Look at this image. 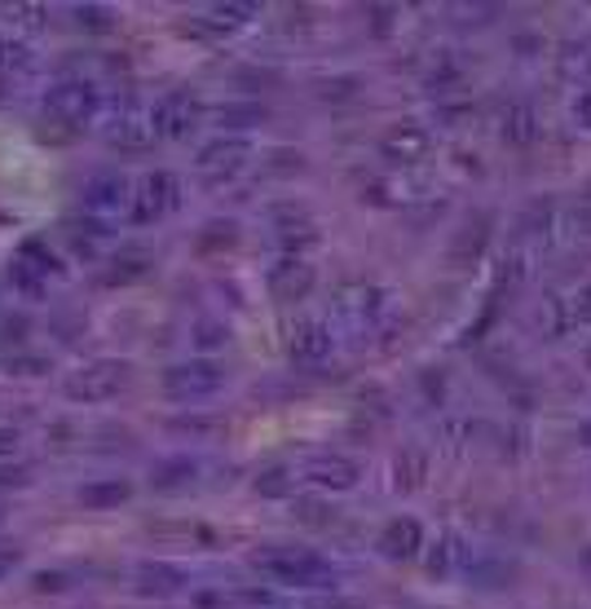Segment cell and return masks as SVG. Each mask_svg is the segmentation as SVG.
Here are the masks:
<instances>
[{"label":"cell","instance_id":"obj_22","mask_svg":"<svg viewBox=\"0 0 591 609\" xmlns=\"http://www.w3.org/2000/svg\"><path fill=\"white\" fill-rule=\"evenodd\" d=\"M194 481H199V464L190 455H168L151 468V491H159V495H181Z\"/></svg>","mask_w":591,"mask_h":609},{"label":"cell","instance_id":"obj_41","mask_svg":"<svg viewBox=\"0 0 591 609\" xmlns=\"http://www.w3.org/2000/svg\"><path fill=\"white\" fill-rule=\"evenodd\" d=\"M19 450H23V433L10 429V424H0V459H10V455H19Z\"/></svg>","mask_w":591,"mask_h":609},{"label":"cell","instance_id":"obj_35","mask_svg":"<svg viewBox=\"0 0 591 609\" xmlns=\"http://www.w3.org/2000/svg\"><path fill=\"white\" fill-rule=\"evenodd\" d=\"M292 513H296L305 526H331V522H335V508H327V504H322V500H314V495L296 500V504H292Z\"/></svg>","mask_w":591,"mask_h":609},{"label":"cell","instance_id":"obj_21","mask_svg":"<svg viewBox=\"0 0 591 609\" xmlns=\"http://www.w3.org/2000/svg\"><path fill=\"white\" fill-rule=\"evenodd\" d=\"M133 500V481L125 477H97V481H84L75 491V504L80 508H93V513H110Z\"/></svg>","mask_w":591,"mask_h":609},{"label":"cell","instance_id":"obj_2","mask_svg":"<svg viewBox=\"0 0 591 609\" xmlns=\"http://www.w3.org/2000/svg\"><path fill=\"white\" fill-rule=\"evenodd\" d=\"M102 115V89L84 75H71V80H58L49 84L45 93V119L67 133H84L93 119Z\"/></svg>","mask_w":591,"mask_h":609},{"label":"cell","instance_id":"obj_34","mask_svg":"<svg viewBox=\"0 0 591 609\" xmlns=\"http://www.w3.org/2000/svg\"><path fill=\"white\" fill-rule=\"evenodd\" d=\"M560 71L578 75V80H591V45H565L560 49Z\"/></svg>","mask_w":591,"mask_h":609},{"label":"cell","instance_id":"obj_43","mask_svg":"<svg viewBox=\"0 0 591 609\" xmlns=\"http://www.w3.org/2000/svg\"><path fill=\"white\" fill-rule=\"evenodd\" d=\"M14 14H19V23H27V27H40V23H45V19H40V14H45V5H19Z\"/></svg>","mask_w":591,"mask_h":609},{"label":"cell","instance_id":"obj_1","mask_svg":"<svg viewBox=\"0 0 591 609\" xmlns=\"http://www.w3.org/2000/svg\"><path fill=\"white\" fill-rule=\"evenodd\" d=\"M248 565L261 578L283 583V587H327L335 578L331 561H322L314 548H300V543H265L248 557Z\"/></svg>","mask_w":591,"mask_h":609},{"label":"cell","instance_id":"obj_10","mask_svg":"<svg viewBox=\"0 0 591 609\" xmlns=\"http://www.w3.org/2000/svg\"><path fill=\"white\" fill-rule=\"evenodd\" d=\"M331 353H335V331H331V323H322V318H305V323L292 327L287 358H292V367H296V372H318Z\"/></svg>","mask_w":591,"mask_h":609},{"label":"cell","instance_id":"obj_45","mask_svg":"<svg viewBox=\"0 0 591 609\" xmlns=\"http://www.w3.org/2000/svg\"><path fill=\"white\" fill-rule=\"evenodd\" d=\"M582 358H587V367H591V340H587V353H582Z\"/></svg>","mask_w":591,"mask_h":609},{"label":"cell","instance_id":"obj_8","mask_svg":"<svg viewBox=\"0 0 591 609\" xmlns=\"http://www.w3.org/2000/svg\"><path fill=\"white\" fill-rule=\"evenodd\" d=\"M80 203H84V212H88V216L110 221V216H120V212H129V208H133V186H129V177H125V173L102 168V173L84 177V186H80Z\"/></svg>","mask_w":591,"mask_h":609},{"label":"cell","instance_id":"obj_28","mask_svg":"<svg viewBox=\"0 0 591 609\" xmlns=\"http://www.w3.org/2000/svg\"><path fill=\"white\" fill-rule=\"evenodd\" d=\"M36 67L32 49L14 36H0V80H14V75H27Z\"/></svg>","mask_w":591,"mask_h":609},{"label":"cell","instance_id":"obj_27","mask_svg":"<svg viewBox=\"0 0 591 609\" xmlns=\"http://www.w3.org/2000/svg\"><path fill=\"white\" fill-rule=\"evenodd\" d=\"M314 97L318 102H353V97H363V75H322L314 80Z\"/></svg>","mask_w":591,"mask_h":609},{"label":"cell","instance_id":"obj_38","mask_svg":"<svg viewBox=\"0 0 591 609\" xmlns=\"http://www.w3.org/2000/svg\"><path fill=\"white\" fill-rule=\"evenodd\" d=\"M36 477H32V464H0V485H32Z\"/></svg>","mask_w":591,"mask_h":609},{"label":"cell","instance_id":"obj_36","mask_svg":"<svg viewBox=\"0 0 591 609\" xmlns=\"http://www.w3.org/2000/svg\"><path fill=\"white\" fill-rule=\"evenodd\" d=\"M45 367H49V362L36 358V353H19V358L10 353V358H5V372H10V376H14V372H19V376H45Z\"/></svg>","mask_w":591,"mask_h":609},{"label":"cell","instance_id":"obj_17","mask_svg":"<svg viewBox=\"0 0 591 609\" xmlns=\"http://www.w3.org/2000/svg\"><path fill=\"white\" fill-rule=\"evenodd\" d=\"M274 243L283 248V257H305L318 243V221L309 212H274Z\"/></svg>","mask_w":591,"mask_h":609},{"label":"cell","instance_id":"obj_29","mask_svg":"<svg viewBox=\"0 0 591 609\" xmlns=\"http://www.w3.org/2000/svg\"><path fill=\"white\" fill-rule=\"evenodd\" d=\"M216 125L221 129H252V125H265V106L257 102H229L216 110Z\"/></svg>","mask_w":591,"mask_h":609},{"label":"cell","instance_id":"obj_20","mask_svg":"<svg viewBox=\"0 0 591 609\" xmlns=\"http://www.w3.org/2000/svg\"><path fill=\"white\" fill-rule=\"evenodd\" d=\"M380 557H389V561H411V557H419V548H424V526L415 522V517H393L385 530H380Z\"/></svg>","mask_w":591,"mask_h":609},{"label":"cell","instance_id":"obj_16","mask_svg":"<svg viewBox=\"0 0 591 609\" xmlns=\"http://www.w3.org/2000/svg\"><path fill=\"white\" fill-rule=\"evenodd\" d=\"M539 133H543V125H539V110L530 106V102H508L504 110H499V138L512 147V151H530L534 142H539Z\"/></svg>","mask_w":591,"mask_h":609},{"label":"cell","instance_id":"obj_25","mask_svg":"<svg viewBox=\"0 0 591 609\" xmlns=\"http://www.w3.org/2000/svg\"><path fill=\"white\" fill-rule=\"evenodd\" d=\"M10 283H14V292L27 296V301H45V292H49V274H45L36 261H27L23 253L10 261Z\"/></svg>","mask_w":591,"mask_h":609},{"label":"cell","instance_id":"obj_42","mask_svg":"<svg viewBox=\"0 0 591 609\" xmlns=\"http://www.w3.org/2000/svg\"><path fill=\"white\" fill-rule=\"evenodd\" d=\"M574 225H578L582 234H591V190H587V195L574 203Z\"/></svg>","mask_w":591,"mask_h":609},{"label":"cell","instance_id":"obj_15","mask_svg":"<svg viewBox=\"0 0 591 609\" xmlns=\"http://www.w3.org/2000/svg\"><path fill=\"white\" fill-rule=\"evenodd\" d=\"M129 583L146 600H173V596L186 592V570H177L168 561H142V565H133V578Z\"/></svg>","mask_w":591,"mask_h":609},{"label":"cell","instance_id":"obj_32","mask_svg":"<svg viewBox=\"0 0 591 609\" xmlns=\"http://www.w3.org/2000/svg\"><path fill=\"white\" fill-rule=\"evenodd\" d=\"M71 19H75V27H84V32H110L115 23H120L110 5H75Z\"/></svg>","mask_w":591,"mask_h":609},{"label":"cell","instance_id":"obj_31","mask_svg":"<svg viewBox=\"0 0 591 609\" xmlns=\"http://www.w3.org/2000/svg\"><path fill=\"white\" fill-rule=\"evenodd\" d=\"M292 481H296V472L283 468V464H274V468H265L252 485H257V495H265V500H283V495H292Z\"/></svg>","mask_w":591,"mask_h":609},{"label":"cell","instance_id":"obj_47","mask_svg":"<svg viewBox=\"0 0 591 609\" xmlns=\"http://www.w3.org/2000/svg\"><path fill=\"white\" fill-rule=\"evenodd\" d=\"M0 522H5V504H0Z\"/></svg>","mask_w":591,"mask_h":609},{"label":"cell","instance_id":"obj_13","mask_svg":"<svg viewBox=\"0 0 591 609\" xmlns=\"http://www.w3.org/2000/svg\"><path fill=\"white\" fill-rule=\"evenodd\" d=\"M314 283H318V270L305 257H283L265 274V288H270L274 301H305L314 292Z\"/></svg>","mask_w":591,"mask_h":609},{"label":"cell","instance_id":"obj_46","mask_svg":"<svg viewBox=\"0 0 591 609\" xmlns=\"http://www.w3.org/2000/svg\"><path fill=\"white\" fill-rule=\"evenodd\" d=\"M5 89H10V80H0V97H5Z\"/></svg>","mask_w":591,"mask_h":609},{"label":"cell","instance_id":"obj_14","mask_svg":"<svg viewBox=\"0 0 591 609\" xmlns=\"http://www.w3.org/2000/svg\"><path fill=\"white\" fill-rule=\"evenodd\" d=\"M248 155H252L248 138H234V133H229V138L203 142L199 155H194V168L208 173V177H229V173H239V168L248 164Z\"/></svg>","mask_w":591,"mask_h":609},{"label":"cell","instance_id":"obj_4","mask_svg":"<svg viewBox=\"0 0 591 609\" xmlns=\"http://www.w3.org/2000/svg\"><path fill=\"white\" fill-rule=\"evenodd\" d=\"M229 372L221 367L216 358H186V362H173V367L159 376V389L168 402H208L225 389Z\"/></svg>","mask_w":591,"mask_h":609},{"label":"cell","instance_id":"obj_5","mask_svg":"<svg viewBox=\"0 0 591 609\" xmlns=\"http://www.w3.org/2000/svg\"><path fill=\"white\" fill-rule=\"evenodd\" d=\"M385 305H389L385 288H376V283H344L331 296V323L344 327V331H371L385 318Z\"/></svg>","mask_w":591,"mask_h":609},{"label":"cell","instance_id":"obj_30","mask_svg":"<svg viewBox=\"0 0 591 609\" xmlns=\"http://www.w3.org/2000/svg\"><path fill=\"white\" fill-rule=\"evenodd\" d=\"M534 323H539V331L552 336V340L569 336V323H565V296H547V301L534 309Z\"/></svg>","mask_w":591,"mask_h":609},{"label":"cell","instance_id":"obj_33","mask_svg":"<svg viewBox=\"0 0 591 609\" xmlns=\"http://www.w3.org/2000/svg\"><path fill=\"white\" fill-rule=\"evenodd\" d=\"M565 323H569V331L591 327V283H582L574 296H565Z\"/></svg>","mask_w":591,"mask_h":609},{"label":"cell","instance_id":"obj_26","mask_svg":"<svg viewBox=\"0 0 591 609\" xmlns=\"http://www.w3.org/2000/svg\"><path fill=\"white\" fill-rule=\"evenodd\" d=\"M151 270V253L142 248H125V253H115L110 257V270H106V283H133Z\"/></svg>","mask_w":591,"mask_h":609},{"label":"cell","instance_id":"obj_18","mask_svg":"<svg viewBox=\"0 0 591 609\" xmlns=\"http://www.w3.org/2000/svg\"><path fill=\"white\" fill-rule=\"evenodd\" d=\"M468 561H472V548H468V539L454 535V530H441V535L428 543V574H433V578H454V574L468 570Z\"/></svg>","mask_w":591,"mask_h":609},{"label":"cell","instance_id":"obj_44","mask_svg":"<svg viewBox=\"0 0 591 609\" xmlns=\"http://www.w3.org/2000/svg\"><path fill=\"white\" fill-rule=\"evenodd\" d=\"M582 570H587V578H591V548L582 552Z\"/></svg>","mask_w":591,"mask_h":609},{"label":"cell","instance_id":"obj_23","mask_svg":"<svg viewBox=\"0 0 591 609\" xmlns=\"http://www.w3.org/2000/svg\"><path fill=\"white\" fill-rule=\"evenodd\" d=\"M495 216L490 212H482V216H472L459 234H454V243H450V261L454 266H472V261H482V253H486V243H490V234H495V225H490Z\"/></svg>","mask_w":591,"mask_h":609},{"label":"cell","instance_id":"obj_40","mask_svg":"<svg viewBox=\"0 0 591 609\" xmlns=\"http://www.w3.org/2000/svg\"><path fill=\"white\" fill-rule=\"evenodd\" d=\"M19 561H23V548L19 543H0V578H10L19 570Z\"/></svg>","mask_w":591,"mask_h":609},{"label":"cell","instance_id":"obj_37","mask_svg":"<svg viewBox=\"0 0 591 609\" xmlns=\"http://www.w3.org/2000/svg\"><path fill=\"white\" fill-rule=\"evenodd\" d=\"M225 340H229V327H225V323H212V318L199 323V331H194V344H199V349H221Z\"/></svg>","mask_w":591,"mask_h":609},{"label":"cell","instance_id":"obj_3","mask_svg":"<svg viewBox=\"0 0 591 609\" xmlns=\"http://www.w3.org/2000/svg\"><path fill=\"white\" fill-rule=\"evenodd\" d=\"M129 380H133V362H125V358H97V362L75 367L62 380V394H67V402L97 407V402H110L115 394H125Z\"/></svg>","mask_w":591,"mask_h":609},{"label":"cell","instance_id":"obj_19","mask_svg":"<svg viewBox=\"0 0 591 609\" xmlns=\"http://www.w3.org/2000/svg\"><path fill=\"white\" fill-rule=\"evenodd\" d=\"M534 261H539V248L512 234L508 253H504V261H499V292H508V296L521 292V288L534 279Z\"/></svg>","mask_w":591,"mask_h":609},{"label":"cell","instance_id":"obj_12","mask_svg":"<svg viewBox=\"0 0 591 609\" xmlns=\"http://www.w3.org/2000/svg\"><path fill=\"white\" fill-rule=\"evenodd\" d=\"M300 477H309L318 491H353L363 481V468L353 464L348 455H335V450H322V455H309L300 464Z\"/></svg>","mask_w":591,"mask_h":609},{"label":"cell","instance_id":"obj_6","mask_svg":"<svg viewBox=\"0 0 591 609\" xmlns=\"http://www.w3.org/2000/svg\"><path fill=\"white\" fill-rule=\"evenodd\" d=\"M177 203H181V181H177L173 173L155 168V173H146V177L133 186V208H129V216H133V225H155V221H164Z\"/></svg>","mask_w":591,"mask_h":609},{"label":"cell","instance_id":"obj_11","mask_svg":"<svg viewBox=\"0 0 591 609\" xmlns=\"http://www.w3.org/2000/svg\"><path fill=\"white\" fill-rule=\"evenodd\" d=\"M428 151H433V133L415 125V119H398V125L380 133V155L389 164H419Z\"/></svg>","mask_w":591,"mask_h":609},{"label":"cell","instance_id":"obj_7","mask_svg":"<svg viewBox=\"0 0 591 609\" xmlns=\"http://www.w3.org/2000/svg\"><path fill=\"white\" fill-rule=\"evenodd\" d=\"M199 119H203V102H199V93H190V89H168V93L151 106L155 138H173V142H181V138L194 133Z\"/></svg>","mask_w":591,"mask_h":609},{"label":"cell","instance_id":"obj_9","mask_svg":"<svg viewBox=\"0 0 591 609\" xmlns=\"http://www.w3.org/2000/svg\"><path fill=\"white\" fill-rule=\"evenodd\" d=\"M106 147L115 151H146L155 142V125H151V106L142 102H120L110 110V119L102 125Z\"/></svg>","mask_w":591,"mask_h":609},{"label":"cell","instance_id":"obj_48","mask_svg":"<svg viewBox=\"0 0 591 609\" xmlns=\"http://www.w3.org/2000/svg\"><path fill=\"white\" fill-rule=\"evenodd\" d=\"M335 609H353V605H335Z\"/></svg>","mask_w":591,"mask_h":609},{"label":"cell","instance_id":"obj_24","mask_svg":"<svg viewBox=\"0 0 591 609\" xmlns=\"http://www.w3.org/2000/svg\"><path fill=\"white\" fill-rule=\"evenodd\" d=\"M424 477H428V450L402 446L398 459H393V485L411 495V491H419V485H424Z\"/></svg>","mask_w":591,"mask_h":609},{"label":"cell","instance_id":"obj_39","mask_svg":"<svg viewBox=\"0 0 591 609\" xmlns=\"http://www.w3.org/2000/svg\"><path fill=\"white\" fill-rule=\"evenodd\" d=\"M569 110H574V125L591 133V89H582V93L574 97V106H569Z\"/></svg>","mask_w":591,"mask_h":609}]
</instances>
